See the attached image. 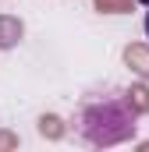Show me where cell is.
<instances>
[{
	"label": "cell",
	"instance_id": "1",
	"mask_svg": "<svg viewBox=\"0 0 149 152\" xmlns=\"http://www.w3.org/2000/svg\"><path fill=\"white\" fill-rule=\"evenodd\" d=\"M110 124H121V127L135 131V113H131L124 103H117V99L96 103V106H89L85 117H82V134H85L89 142H96V145H114V142H121L124 134H121L117 127H110Z\"/></svg>",
	"mask_w": 149,
	"mask_h": 152
},
{
	"label": "cell",
	"instance_id": "2",
	"mask_svg": "<svg viewBox=\"0 0 149 152\" xmlns=\"http://www.w3.org/2000/svg\"><path fill=\"white\" fill-rule=\"evenodd\" d=\"M146 36H149V14H146Z\"/></svg>",
	"mask_w": 149,
	"mask_h": 152
}]
</instances>
